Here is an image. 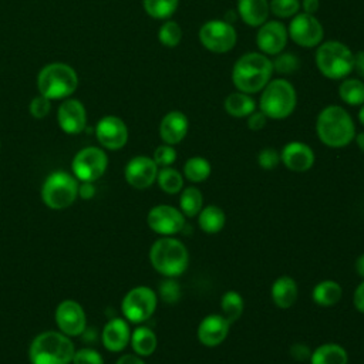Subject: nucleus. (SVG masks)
Segmentation results:
<instances>
[{
    "mask_svg": "<svg viewBox=\"0 0 364 364\" xmlns=\"http://www.w3.org/2000/svg\"><path fill=\"white\" fill-rule=\"evenodd\" d=\"M272 60L263 53L250 51L240 55L232 68V82L237 91L260 92L273 75Z\"/></svg>",
    "mask_w": 364,
    "mask_h": 364,
    "instance_id": "obj_1",
    "label": "nucleus"
},
{
    "mask_svg": "<svg viewBox=\"0 0 364 364\" xmlns=\"http://www.w3.org/2000/svg\"><path fill=\"white\" fill-rule=\"evenodd\" d=\"M316 134L328 148H344L355 138V124L346 108L324 107L316 119Z\"/></svg>",
    "mask_w": 364,
    "mask_h": 364,
    "instance_id": "obj_2",
    "label": "nucleus"
},
{
    "mask_svg": "<svg viewBox=\"0 0 364 364\" xmlns=\"http://www.w3.org/2000/svg\"><path fill=\"white\" fill-rule=\"evenodd\" d=\"M75 347L61 331L47 330L37 334L28 347L30 364H71Z\"/></svg>",
    "mask_w": 364,
    "mask_h": 364,
    "instance_id": "obj_3",
    "label": "nucleus"
},
{
    "mask_svg": "<svg viewBox=\"0 0 364 364\" xmlns=\"http://www.w3.org/2000/svg\"><path fill=\"white\" fill-rule=\"evenodd\" d=\"M152 267L165 277H178L188 269L189 252L186 246L173 236L156 239L149 249Z\"/></svg>",
    "mask_w": 364,
    "mask_h": 364,
    "instance_id": "obj_4",
    "label": "nucleus"
},
{
    "mask_svg": "<svg viewBox=\"0 0 364 364\" xmlns=\"http://www.w3.org/2000/svg\"><path fill=\"white\" fill-rule=\"evenodd\" d=\"M78 75L75 70L65 63H50L44 65L37 75L38 92L48 100H65L75 92Z\"/></svg>",
    "mask_w": 364,
    "mask_h": 364,
    "instance_id": "obj_5",
    "label": "nucleus"
},
{
    "mask_svg": "<svg viewBox=\"0 0 364 364\" xmlns=\"http://www.w3.org/2000/svg\"><path fill=\"white\" fill-rule=\"evenodd\" d=\"M316 65L328 80H343L353 73L354 53L341 41H321L316 50Z\"/></svg>",
    "mask_w": 364,
    "mask_h": 364,
    "instance_id": "obj_6",
    "label": "nucleus"
},
{
    "mask_svg": "<svg viewBox=\"0 0 364 364\" xmlns=\"http://www.w3.org/2000/svg\"><path fill=\"white\" fill-rule=\"evenodd\" d=\"M297 104L293 84L284 78L270 80L262 90L259 109L269 119H284L290 117Z\"/></svg>",
    "mask_w": 364,
    "mask_h": 364,
    "instance_id": "obj_7",
    "label": "nucleus"
},
{
    "mask_svg": "<svg viewBox=\"0 0 364 364\" xmlns=\"http://www.w3.org/2000/svg\"><path fill=\"white\" fill-rule=\"evenodd\" d=\"M78 186V179L74 175L65 171H54L44 179L40 196L47 208L61 210L75 202Z\"/></svg>",
    "mask_w": 364,
    "mask_h": 364,
    "instance_id": "obj_8",
    "label": "nucleus"
},
{
    "mask_svg": "<svg viewBox=\"0 0 364 364\" xmlns=\"http://www.w3.org/2000/svg\"><path fill=\"white\" fill-rule=\"evenodd\" d=\"M158 296L148 286H136L127 291L121 301V311L129 323H144L156 310Z\"/></svg>",
    "mask_w": 364,
    "mask_h": 364,
    "instance_id": "obj_9",
    "label": "nucleus"
},
{
    "mask_svg": "<svg viewBox=\"0 0 364 364\" xmlns=\"http://www.w3.org/2000/svg\"><path fill=\"white\" fill-rule=\"evenodd\" d=\"M199 41L210 53L223 54L230 51L237 41L236 28L225 20H209L199 28Z\"/></svg>",
    "mask_w": 364,
    "mask_h": 364,
    "instance_id": "obj_10",
    "label": "nucleus"
},
{
    "mask_svg": "<svg viewBox=\"0 0 364 364\" xmlns=\"http://www.w3.org/2000/svg\"><path fill=\"white\" fill-rule=\"evenodd\" d=\"M108 156L102 148L85 146L80 149L71 162L73 175L80 182H95L107 171Z\"/></svg>",
    "mask_w": 364,
    "mask_h": 364,
    "instance_id": "obj_11",
    "label": "nucleus"
},
{
    "mask_svg": "<svg viewBox=\"0 0 364 364\" xmlns=\"http://www.w3.org/2000/svg\"><path fill=\"white\" fill-rule=\"evenodd\" d=\"M287 33L290 40L303 48L317 47L324 37V28L320 20L314 14L303 11L291 17Z\"/></svg>",
    "mask_w": 364,
    "mask_h": 364,
    "instance_id": "obj_12",
    "label": "nucleus"
},
{
    "mask_svg": "<svg viewBox=\"0 0 364 364\" xmlns=\"http://www.w3.org/2000/svg\"><path fill=\"white\" fill-rule=\"evenodd\" d=\"M149 229L161 236H173L182 232L186 218L172 205H156L149 209L146 215Z\"/></svg>",
    "mask_w": 364,
    "mask_h": 364,
    "instance_id": "obj_13",
    "label": "nucleus"
},
{
    "mask_svg": "<svg viewBox=\"0 0 364 364\" xmlns=\"http://www.w3.org/2000/svg\"><path fill=\"white\" fill-rule=\"evenodd\" d=\"M54 320L58 330L68 337L82 334L87 326V316L82 306L73 299H65L58 303L54 313Z\"/></svg>",
    "mask_w": 364,
    "mask_h": 364,
    "instance_id": "obj_14",
    "label": "nucleus"
},
{
    "mask_svg": "<svg viewBox=\"0 0 364 364\" xmlns=\"http://www.w3.org/2000/svg\"><path fill=\"white\" fill-rule=\"evenodd\" d=\"M95 136L102 148L118 151L128 142V127L119 117L105 115L95 125Z\"/></svg>",
    "mask_w": 364,
    "mask_h": 364,
    "instance_id": "obj_15",
    "label": "nucleus"
},
{
    "mask_svg": "<svg viewBox=\"0 0 364 364\" xmlns=\"http://www.w3.org/2000/svg\"><path fill=\"white\" fill-rule=\"evenodd\" d=\"M159 166L151 156L136 155L131 158L124 169L125 181L135 189H146L156 182Z\"/></svg>",
    "mask_w": 364,
    "mask_h": 364,
    "instance_id": "obj_16",
    "label": "nucleus"
},
{
    "mask_svg": "<svg viewBox=\"0 0 364 364\" xmlns=\"http://www.w3.org/2000/svg\"><path fill=\"white\" fill-rule=\"evenodd\" d=\"M287 27L277 20L263 23L256 34V46L264 55H277L287 44Z\"/></svg>",
    "mask_w": 364,
    "mask_h": 364,
    "instance_id": "obj_17",
    "label": "nucleus"
},
{
    "mask_svg": "<svg viewBox=\"0 0 364 364\" xmlns=\"http://www.w3.org/2000/svg\"><path fill=\"white\" fill-rule=\"evenodd\" d=\"M57 122L63 132L77 135L87 127V111L81 101L65 98L57 109Z\"/></svg>",
    "mask_w": 364,
    "mask_h": 364,
    "instance_id": "obj_18",
    "label": "nucleus"
},
{
    "mask_svg": "<svg viewBox=\"0 0 364 364\" xmlns=\"http://www.w3.org/2000/svg\"><path fill=\"white\" fill-rule=\"evenodd\" d=\"M314 151L300 141H290L280 151V162L293 172L309 171L314 165Z\"/></svg>",
    "mask_w": 364,
    "mask_h": 364,
    "instance_id": "obj_19",
    "label": "nucleus"
},
{
    "mask_svg": "<svg viewBox=\"0 0 364 364\" xmlns=\"http://www.w3.org/2000/svg\"><path fill=\"white\" fill-rule=\"evenodd\" d=\"M230 330V323L222 314H209L198 326L196 337L205 347H218L222 344Z\"/></svg>",
    "mask_w": 364,
    "mask_h": 364,
    "instance_id": "obj_20",
    "label": "nucleus"
},
{
    "mask_svg": "<svg viewBox=\"0 0 364 364\" xmlns=\"http://www.w3.org/2000/svg\"><path fill=\"white\" fill-rule=\"evenodd\" d=\"M189 121L182 111L166 112L159 124V136L164 144L178 145L182 142L188 134Z\"/></svg>",
    "mask_w": 364,
    "mask_h": 364,
    "instance_id": "obj_21",
    "label": "nucleus"
},
{
    "mask_svg": "<svg viewBox=\"0 0 364 364\" xmlns=\"http://www.w3.org/2000/svg\"><path fill=\"white\" fill-rule=\"evenodd\" d=\"M102 346L111 353H119L125 350L131 340V328L125 318L114 317L108 320L101 334Z\"/></svg>",
    "mask_w": 364,
    "mask_h": 364,
    "instance_id": "obj_22",
    "label": "nucleus"
},
{
    "mask_svg": "<svg viewBox=\"0 0 364 364\" xmlns=\"http://www.w3.org/2000/svg\"><path fill=\"white\" fill-rule=\"evenodd\" d=\"M237 14L245 24L260 27L270 14L269 0H237Z\"/></svg>",
    "mask_w": 364,
    "mask_h": 364,
    "instance_id": "obj_23",
    "label": "nucleus"
},
{
    "mask_svg": "<svg viewBox=\"0 0 364 364\" xmlns=\"http://www.w3.org/2000/svg\"><path fill=\"white\" fill-rule=\"evenodd\" d=\"M270 296L273 303L280 309L291 307L299 297V287L293 277L280 276L277 277L270 289Z\"/></svg>",
    "mask_w": 364,
    "mask_h": 364,
    "instance_id": "obj_24",
    "label": "nucleus"
},
{
    "mask_svg": "<svg viewBox=\"0 0 364 364\" xmlns=\"http://www.w3.org/2000/svg\"><path fill=\"white\" fill-rule=\"evenodd\" d=\"M309 361L310 364H348V354L337 343H324L311 351Z\"/></svg>",
    "mask_w": 364,
    "mask_h": 364,
    "instance_id": "obj_25",
    "label": "nucleus"
},
{
    "mask_svg": "<svg viewBox=\"0 0 364 364\" xmlns=\"http://www.w3.org/2000/svg\"><path fill=\"white\" fill-rule=\"evenodd\" d=\"M225 111L233 118H246L256 109V102L250 94L235 91L230 92L223 102Z\"/></svg>",
    "mask_w": 364,
    "mask_h": 364,
    "instance_id": "obj_26",
    "label": "nucleus"
},
{
    "mask_svg": "<svg viewBox=\"0 0 364 364\" xmlns=\"http://www.w3.org/2000/svg\"><path fill=\"white\" fill-rule=\"evenodd\" d=\"M129 344L136 355L148 357L156 350V346H158L156 334L154 333L152 328H149L146 326H138L131 333Z\"/></svg>",
    "mask_w": 364,
    "mask_h": 364,
    "instance_id": "obj_27",
    "label": "nucleus"
},
{
    "mask_svg": "<svg viewBox=\"0 0 364 364\" xmlns=\"http://www.w3.org/2000/svg\"><path fill=\"white\" fill-rule=\"evenodd\" d=\"M225 223L226 215L223 209L216 205H208L198 213V225L208 235L219 233L225 228Z\"/></svg>",
    "mask_w": 364,
    "mask_h": 364,
    "instance_id": "obj_28",
    "label": "nucleus"
},
{
    "mask_svg": "<svg viewBox=\"0 0 364 364\" xmlns=\"http://www.w3.org/2000/svg\"><path fill=\"white\" fill-rule=\"evenodd\" d=\"M343 296L341 286L334 280H323L313 287L311 299L317 306L330 307L340 301Z\"/></svg>",
    "mask_w": 364,
    "mask_h": 364,
    "instance_id": "obj_29",
    "label": "nucleus"
},
{
    "mask_svg": "<svg viewBox=\"0 0 364 364\" xmlns=\"http://www.w3.org/2000/svg\"><path fill=\"white\" fill-rule=\"evenodd\" d=\"M338 97L351 107L364 104V82L358 78H343L338 85Z\"/></svg>",
    "mask_w": 364,
    "mask_h": 364,
    "instance_id": "obj_30",
    "label": "nucleus"
},
{
    "mask_svg": "<svg viewBox=\"0 0 364 364\" xmlns=\"http://www.w3.org/2000/svg\"><path fill=\"white\" fill-rule=\"evenodd\" d=\"M203 208V195L199 188L191 185L181 191L179 209L185 218H195Z\"/></svg>",
    "mask_w": 364,
    "mask_h": 364,
    "instance_id": "obj_31",
    "label": "nucleus"
},
{
    "mask_svg": "<svg viewBox=\"0 0 364 364\" xmlns=\"http://www.w3.org/2000/svg\"><path fill=\"white\" fill-rule=\"evenodd\" d=\"M212 166L210 162L203 156H191L183 164V178L192 183H199L210 176Z\"/></svg>",
    "mask_w": 364,
    "mask_h": 364,
    "instance_id": "obj_32",
    "label": "nucleus"
},
{
    "mask_svg": "<svg viewBox=\"0 0 364 364\" xmlns=\"http://www.w3.org/2000/svg\"><path fill=\"white\" fill-rule=\"evenodd\" d=\"M183 175L172 168V166H165L159 168L158 175H156V182L161 191H164L168 195H175L179 193L183 189Z\"/></svg>",
    "mask_w": 364,
    "mask_h": 364,
    "instance_id": "obj_33",
    "label": "nucleus"
},
{
    "mask_svg": "<svg viewBox=\"0 0 364 364\" xmlns=\"http://www.w3.org/2000/svg\"><path fill=\"white\" fill-rule=\"evenodd\" d=\"M220 309L222 316L232 324L242 316L245 310V300L236 290H228L220 297Z\"/></svg>",
    "mask_w": 364,
    "mask_h": 364,
    "instance_id": "obj_34",
    "label": "nucleus"
},
{
    "mask_svg": "<svg viewBox=\"0 0 364 364\" xmlns=\"http://www.w3.org/2000/svg\"><path fill=\"white\" fill-rule=\"evenodd\" d=\"M142 6L149 17L166 20L176 11L179 0H142Z\"/></svg>",
    "mask_w": 364,
    "mask_h": 364,
    "instance_id": "obj_35",
    "label": "nucleus"
},
{
    "mask_svg": "<svg viewBox=\"0 0 364 364\" xmlns=\"http://www.w3.org/2000/svg\"><path fill=\"white\" fill-rule=\"evenodd\" d=\"M158 40L162 46L168 48H173L179 46L182 40V28L181 26L173 20H166L161 24L158 30Z\"/></svg>",
    "mask_w": 364,
    "mask_h": 364,
    "instance_id": "obj_36",
    "label": "nucleus"
},
{
    "mask_svg": "<svg viewBox=\"0 0 364 364\" xmlns=\"http://www.w3.org/2000/svg\"><path fill=\"white\" fill-rule=\"evenodd\" d=\"M270 13L279 18H290L300 13V0H269Z\"/></svg>",
    "mask_w": 364,
    "mask_h": 364,
    "instance_id": "obj_37",
    "label": "nucleus"
},
{
    "mask_svg": "<svg viewBox=\"0 0 364 364\" xmlns=\"http://www.w3.org/2000/svg\"><path fill=\"white\" fill-rule=\"evenodd\" d=\"M272 64H273V71L286 75V74L294 73L299 68L300 61L297 55L293 53H279L276 58L272 60Z\"/></svg>",
    "mask_w": 364,
    "mask_h": 364,
    "instance_id": "obj_38",
    "label": "nucleus"
},
{
    "mask_svg": "<svg viewBox=\"0 0 364 364\" xmlns=\"http://www.w3.org/2000/svg\"><path fill=\"white\" fill-rule=\"evenodd\" d=\"M159 297L168 303V304H175L181 299V284L175 280V277H166L159 283Z\"/></svg>",
    "mask_w": 364,
    "mask_h": 364,
    "instance_id": "obj_39",
    "label": "nucleus"
},
{
    "mask_svg": "<svg viewBox=\"0 0 364 364\" xmlns=\"http://www.w3.org/2000/svg\"><path fill=\"white\" fill-rule=\"evenodd\" d=\"M152 159L155 161V164L159 168L171 166L176 161V149L173 148V145L162 144V145L156 146V149L154 151Z\"/></svg>",
    "mask_w": 364,
    "mask_h": 364,
    "instance_id": "obj_40",
    "label": "nucleus"
},
{
    "mask_svg": "<svg viewBox=\"0 0 364 364\" xmlns=\"http://www.w3.org/2000/svg\"><path fill=\"white\" fill-rule=\"evenodd\" d=\"M71 363L73 364H104V358L97 350L91 347H82L74 351Z\"/></svg>",
    "mask_w": 364,
    "mask_h": 364,
    "instance_id": "obj_41",
    "label": "nucleus"
},
{
    "mask_svg": "<svg viewBox=\"0 0 364 364\" xmlns=\"http://www.w3.org/2000/svg\"><path fill=\"white\" fill-rule=\"evenodd\" d=\"M51 111V100L43 97L41 94L34 97L28 104V112L36 119L46 118Z\"/></svg>",
    "mask_w": 364,
    "mask_h": 364,
    "instance_id": "obj_42",
    "label": "nucleus"
},
{
    "mask_svg": "<svg viewBox=\"0 0 364 364\" xmlns=\"http://www.w3.org/2000/svg\"><path fill=\"white\" fill-rule=\"evenodd\" d=\"M279 162H280V152L272 146L263 148L257 154V164L264 171L274 169L279 165Z\"/></svg>",
    "mask_w": 364,
    "mask_h": 364,
    "instance_id": "obj_43",
    "label": "nucleus"
},
{
    "mask_svg": "<svg viewBox=\"0 0 364 364\" xmlns=\"http://www.w3.org/2000/svg\"><path fill=\"white\" fill-rule=\"evenodd\" d=\"M247 118V128L250 131H260L266 127V122H267V117L259 109V111H253L250 115L246 117Z\"/></svg>",
    "mask_w": 364,
    "mask_h": 364,
    "instance_id": "obj_44",
    "label": "nucleus"
},
{
    "mask_svg": "<svg viewBox=\"0 0 364 364\" xmlns=\"http://www.w3.org/2000/svg\"><path fill=\"white\" fill-rule=\"evenodd\" d=\"M290 355H291L296 361H307V360H310L311 350H310L309 346L304 344V343H294V344L290 347Z\"/></svg>",
    "mask_w": 364,
    "mask_h": 364,
    "instance_id": "obj_45",
    "label": "nucleus"
},
{
    "mask_svg": "<svg viewBox=\"0 0 364 364\" xmlns=\"http://www.w3.org/2000/svg\"><path fill=\"white\" fill-rule=\"evenodd\" d=\"M353 303H354V307L364 314V280L355 287L353 294Z\"/></svg>",
    "mask_w": 364,
    "mask_h": 364,
    "instance_id": "obj_46",
    "label": "nucleus"
},
{
    "mask_svg": "<svg viewBox=\"0 0 364 364\" xmlns=\"http://www.w3.org/2000/svg\"><path fill=\"white\" fill-rule=\"evenodd\" d=\"M95 195V186L94 182H81L78 186V196L84 200L91 199Z\"/></svg>",
    "mask_w": 364,
    "mask_h": 364,
    "instance_id": "obj_47",
    "label": "nucleus"
},
{
    "mask_svg": "<svg viewBox=\"0 0 364 364\" xmlns=\"http://www.w3.org/2000/svg\"><path fill=\"white\" fill-rule=\"evenodd\" d=\"M353 71H355L361 78H364V50L354 53Z\"/></svg>",
    "mask_w": 364,
    "mask_h": 364,
    "instance_id": "obj_48",
    "label": "nucleus"
},
{
    "mask_svg": "<svg viewBox=\"0 0 364 364\" xmlns=\"http://www.w3.org/2000/svg\"><path fill=\"white\" fill-rule=\"evenodd\" d=\"M303 13L307 14H316L320 9V0H301L300 1Z\"/></svg>",
    "mask_w": 364,
    "mask_h": 364,
    "instance_id": "obj_49",
    "label": "nucleus"
},
{
    "mask_svg": "<svg viewBox=\"0 0 364 364\" xmlns=\"http://www.w3.org/2000/svg\"><path fill=\"white\" fill-rule=\"evenodd\" d=\"M115 364H145V361L136 354H124L117 360Z\"/></svg>",
    "mask_w": 364,
    "mask_h": 364,
    "instance_id": "obj_50",
    "label": "nucleus"
},
{
    "mask_svg": "<svg viewBox=\"0 0 364 364\" xmlns=\"http://www.w3.org/2000/svg\"><path fill=\"white\" fill-rule=\"evenodd\" d=\"M354 267H355L357 274H358L360 277H363V279H364V253H363V255H360V256L355 259V264H354Z\"/></svg>",
    "mask_w": 364,
    "mask_h": 364,
    "instance_id": "obj_51",
    "label": "nucleus"
},
{
    "mask_svg": "<svg viewBox=\"0 0 364 364\" xmlns=\"http://www.w3.org/2000/svg\"><path fill=\"white\" fill-rule=\"evenodd\" d=\"M237 16H239V14H237V11H233V10H228V11H226V14H225V17H223V20L232 24V23H233V21L237 18Z\"/></svg>",
    "mask_w": 364,
    "mask_h": 364,
    "instance_id": "obj_52",
    "label": "nucleus"
},
{
    "mask_svg": "<svg viewBox=\"0 0 364 364\" xmlns=\"http://www.w3.org/2000/svg\"><path fill=\"white\" fill-rule=\"evenodd\" d=\"M355 142H357V146L360 148V151L364 152V131L363 132H358L355 134Z\"/></svg>",
    "mask_w": 364,
    "mask_h": 364,
    "instance_id": "obj_53",
    "label": "nucleus"
},
{
    "mask_svg": "<svg viewBox=\"0 0 364 364\" xmlns=\"http://www.w3.org/2000/svg\"><path fill=\"white\" fill-rule=\"evenodd\" d=\"M358 121H360V124L364 127V104L360 105V109H358Z\"/></svg>",
    "mask_w": 364,
    "mask_h": 364,
    "instance_id": "obj_54",
    "label": "nucleus"
},
{
    "mask_svg": "<svg viewBox=\"0 0 364 364\" xmlns=\"http://www.w3.org/2000/svg\"><path fill=\"white\" fill-rule=\"evenodd\" d=\"M0 148H1V142H0Z\"/></svg>",
    "mask_w": 364,
    "mask_h": 364,
    "instance_id": "obj_55",
    "label": "nucleus"
}]
</instances>
